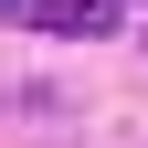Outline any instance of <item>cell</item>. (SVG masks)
Masks as SVG:
<instances>
[{
  "mask_svg": "<svg viewBox=\"0 0 148 148\" xmlns=\"http://www.w3.org/2000/svg\"><path fill=\"white\" fill-rule=\"evenodd\" d=\"M32 32H64V42H95V32H116V11H106V0H32Z\"/></svg>",
  "mask_w": 148,
  "mask_h": 148,
  "instance_id": "6da1fadb",
  "label": "cell"
}]
</instances>
